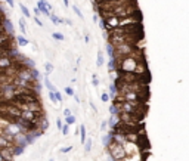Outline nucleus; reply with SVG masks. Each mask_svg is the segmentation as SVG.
<instances>
[{
	"label": "nucleus",
	"instance_id": "1",
	"mask_svg": "<svg viewBox=\"0 0 189 161\" xmlns=\"http://www.w3.org/2000/svg\"><path fill=\"white\" fill-rule=\"evenodd\" d=\"M115 59V71L117 73H136V74H148V65L145 61L144 52L134 53L124 58Z\"/></svg>",
	"mask_w": 189,
	"mask_h": 161
},
{
	"label": "nucleus",
	"instance_id": "2",
	"mask_svg": "<svg viewBox=\"0 0 189 161\" xmlns=\"http://www.w3.org/2000/svg\"><path fill=\"white\" fill-rule=\"evenodd\" d=\"M105 21V28L106 33L109 30L114 28H120V27H127V25H136V24H142V13L137 12L134 15L130 16H111V18H102Z\"/></svg>",
	"mask_w": 189,
	"mask_h": 161
},
{
	"label": "nucleus",
	"instance_id": "3",
	"mask_svg": "<svg viewBox=\"0 0 189 161\" xmlns=\"http://www.w3.org/2000/svg\"><path fill=\"white\" fill-rule=\"evenodd\" d=\"M118 106V111L123 114H130V116L144 118L145 114L148 111L146 104H133V102H126V101H120V102H114Z\"/></svg>",
	"mask_w": 189,
	"mask_h": 161
},
{
	"label": "nucleus",
	"instance_id": "4",
	"mask_svg": "<svg viewBox=\"0 0 189 161\" xmlns=\"http://www.w3.org/2000/svg\"><path fill=\"white\" fill-rule=\"evenodd\" d=\"M114 99L115 102L126 101L133 104H146V101L149 99V92H118Z\"/></svg>",
	"mask_w": 189,
	"mask_h": 161
},
{
	"label": "nucleus",
	"instance_id": "5",
	"mask_svg": "<svg viewBox=\"0 0 189 161\" xmlns=\"http://www.w3.org/2000/svg\"><path fill=\"white\" fill-rule=\"evenodd\" d=\"M106 149H108V155H109L114 161H121V160L126 158V155H127V154H126V149H124V145H121V144L111 142Z\"/></svg>",
	"mask_w": 189,
	"mask_h": 161
},
{
	"label": "nucleus",
	"instance_id": "6",
	"mask_svg": "<svg viewBox=\"0 0 189 161\" xmlns=\"http://www.w3.org/2000/svg\"><path fill=\"white\" fill-rule=\"evenodd\" d=\"M37 8L40 9L41 13H44L46 16H50V10H52V6L46 2V0H38L37 2Z\"/></svg>",
	"mask_w": 189,
	"mask_h": 161
},
{
	"label": "nucleus",
	"instance_id": "7",
	"mask_svg": "<svg viewBox=\"0 0 189 161\" xmlns=\"http://www.w3.org/2000/svg\"><path fill=\"white\" fill-rule=\"evenodd\" d=\"M3 28H5V33H8L9 36H12L13 34V25H12V22H10V19L9 18H3Z\"/></svg>",
	"mask_w": 189,
	"mask_h": 161
},
{
	"label": "nucleus",
	"instance_id": "8",
	"mask_svg": "<svg viewBox=\"0 0 189 161\" xmlns=\"http://www.w3.org/2000/svg\"><path fill=\"white\" fill-rule=\"evenodd\" d=\"M112 142V133L109 132L108 134H105L104 137H102V145L105 146V148H108L109 146V144Z\"/></svg>",
	"mask_w": 189,
	"mask_h": 161
},
{
	"label": "nucleus",
	"instance_id": "9",
	"mask_svg": "<svg viewBox=\"0 0 189 161\" xmlns=\"http://www.w3.org/2000/svg\"><path fill=\"white\" fill-rule=\"evenodd\" d=\"M118 121H120V120H118V116H111V117H109V120H108L106 123H108L109 129L112 130V129L117 126V123H118Z\"/></svg>",
	"mask_w": 189,
	"mask_h": 161
},
{
	"label": "nucleus",
	"instance_id": "10",
	"mask_svg": "<svg viewBox=\"0 0 189 161\" xmlns=\"http://www.w3.org/2000/svg\"><path fill=\"white\" fill-rule=\"evenodd\" d=\"M18 25H19V30L22 33V36H25L27 34V28H25V18H21L18 21Z\"/></svg>",
	"mask_w": 189,
	"mask_h": 161
},
{
	"label": "nucleus",
	"instance_id": "11",
	"mask_svg": "<svg viewBox=\"0 0 189 161\" xmlns=\"http://www.w3.org/2000/svg\"><path fill=\"white\" fill-rule=\"evenodd\" d=\"M49 18H50V21L53 22L55 25H61L62 22H64V19H61V18H59V16H56L55 13H50V16H49Z\"/></svg>",
	"mask_w": 189,
	"mask_h": 161
},
{
	"label": "nucleus",
	"instance_id": "12",
	"mask_svg": "<svg viewBox=\"0 0 189 161\" xmlns=\"http://www.w3.org/2000/svg\"><path fill=\"white\" fill-rule=\"evenodd\" d=\"M117 93H118V89H117V86H115L114 83H111V84H109V98H115V96H117Z\"/></svg>",
	"mask_w": 189,
	"mask_h": 161
},
{
	"label": "nucleus",
	"instance_id": "13",
	"mask_svg": "<svg viewBox=\"0 0 189 161\" xmlns=\"http://www.w3.org/2000/svg\"><path fill=\"white\" fill-rule=\"evenodd\" d=\"M86 132H87V130H86V126L81 124V126H80V137H81V141H80V142H81V144H84L86 139H87V137H86Z\"/></svg>",
	"mask_w": 189,
	"mask_h": 161
},
{
	"label": "nucleus",
	"instance_id": "14",
	"mask_svg": "<svg viewBox=\"0 0 189 161\" xmlns=\"http://www.w3.org/2000/svg\"><path fill=\"white\" fill-rule=\"evenodd\" d=\"M19 9L22 10V13H24V16H25V18H31V12H30V9L25 6V5H19Z\"/></svg>",
	"mask_w": 189,
	"mask_h": 161
},
{
	"label": "nucleus",
	"instance_id": "15",
	"mask_svg": "<svg viewBox=\"0 0 189 161\" xmlns=\"http://www.w3.org/2000/svg\"><path fill=\"white\" fill-rule=\"evenodd\" d=\"M16 43H18V46H27L30 41H28L25 37H24V36H18V37H16Z\"/></svg>",
	"mask_w": 189,
	"mask_h": 161
},
{
	"label": "nucleus",
	"instance_id": "16",
	"mask_svg": "<svg viewBox=\"0 0 189 161\" xmlns=\"http://www.w3.org/2000/svg\"><path fill=\"white\" fill-rule=\"evenodd\" d=\"M104 64H105V58H104V53H102V52L99 50V52H98V59H96V65H98V66L101 68V66H102Z\"/></svg>",
	"mask_w": 189,
	"mask_h": 161
},
{
	"label": "nucleus",
	"instance_id": "17",
	"mask_svg": "<svg viewBox=\"0 0 189 161\" xmlns=\"http://www.w3.org/2000/svg\"><path fill=\"white\" fill-rule=\"evenodd\" d=\"M44 84H46V87H47V89L52 90V92H55V90H56V89H55V86L52 84V81L49 80V77H47V74L44 76Z\"/></svg>",
	"mask_w": 189,
	"mask_h": 161
},
{
	"label": "nucleus",
	"instance_id": "18",
	"mask_svg": "<svg viewBox=\"0 0 189 161\" xmlns=\"http://www.w3.org/2000/svg\"><path fill=\"white\" fill-rule=\"evenodd\" d=\"M109 112H111V116H118V114H120V111H118V106H117L115 104L109 105Z\"/></svg>",
	"mask_w": 189,
	"mask_h": 161
},
{
	"label": "nucleus",
	"instance_id": "19",
	"mask_svg": "<svg viewBox=\"0 0 189 161\" xmlns=\"http://www.w3.org/2000/svg\"><path fill=\"white\" fill-rule=\"evenodd\" d=\"M106 53H108L109 59L115 58V55H114V48H112V44H109V43H108V46H106Z\"/></svg>",
	"mask_w": 189,
	"mask_h": 161
},
{
	"label": "nucleus",
	"instance_id": "20",
	"mask_svg": "<svg viewBox=\"0 0 189 161\" xmlns=\"http://www.w3.org/2000/svg\"><path fill=\"white\" fill-rule=\"evenodd\" d=\"M65 123L68 124V126H73L74 123H76V117L71 114V116H68V117H65Z\"/></svg>",
	"mask_w": 189,
	"mask_h": 161
},
{
	"label": "nucleus",
	"instance_id": "21",
	"mask_svg": "<svg viewBox=\"0 0 189 161\" xmlns=\"http://www.w3.org/2000/svg\"><path fill=\"white\" fill-rule=\"evenodd\" d=\"M90 149H92V139L89 137V139H86V142H84V151L90 152Z\"/></svg>",
	"mask_w": 189,
	"mask_h": 161
},
{
	"label": "nucleus",
	"instance_id": "22",
	"mask_svg": "<svg viewBox=\"0 0 189 161\" xmlns=\"http://www.w3.org/2000/svg\"><path fill=\"white\" fill-rule=\"evenodd\" d=\"M52 37H53L55 40H58V41L65 40V36H64V34H61V33H53V34H52Z\"/></svg>",
	"mask_w": 189,
	"mask_h": 161
},
{
	"label": "nucleus",
	"instance_id": "23",
	"mask_svg": "<svg viewBox=\"0 0 189 161\" xmlns=\"http://www.w3.org/2000/svg\"><path fill=\"white\" fill-rule=\"evenodd\" d=\"M44 68H46V74H49V73L53 71V65H52L50 62H46V64H44Z\"/></svg>",
	"mask_w": 189,
	"mask_h": 161
},
{
	"label": "nucleus",
	"instance_id": "24",
	"mask_svg": "<svg viewBox=\"0 0 189 161\" xmlns=\"http://www.w3.org/2000/svg\"><path fill=\"white\" fill-rule=\"evenodd\" d=\"M65 95H68V96H74V95H76V93H74V89L71 87V86L65 87Z\"/></svg>",
	"mask_w": 189,
	"mask_h": 161
},
{
	"label": "nucleus",
	"instance_id": "25",
	"mask_svg": "<svg viewBox=\"0 0 189 161\" xmlns=\"http://www.w3.org/2000/svg\"><path fill=\"white\" fill-rule=\"evenodd\" d=\"M92 84H93L94 87H98V86H99V78H98V74H93V77H92Z\"/></svg>",
	"mask_w": 189,
	"mask_h": 161
},
{
	"label": "nucleus",
	"instance_id": "26",
	"mask_svg": "<svg viewBox=\"0 0 189 161\" xmlns=\"http://www.w3.org/2000/svg\"><path fill=\"white\" fill-rule=\"evenodd\" d=\"M49 99H50L53 104H58V101H56V96H55V92H52V90H49Z\"/></svg>",
	"mask_w": 189,
	"mask_h": 161
},
{
	"label": "nucleus",
	"instance_id": "27",
	"mask_svg": "<svg viewBox=\"0 0 189 161\" xmlns=\"http://www.w3.org/2000/svg\"><path fill=\"white\" fill-rule=\"evenodd\" d=\"M61 132H62V134H65V136H66V134L69 133V126H68V124L65 123V126H62V129H61Z\"/></svg>",
	"mask_w": 189,
	"mask_h": 161
},
{
	"label": "nucleus",
	"instance_id": "28",
	"mask_svg": "<svg viewBox=\"0 0 189 161\" xmlns=\"http://www.w3.org/2000/svg\"><path fill=\"white\" fill-rule=\"evenodd\" d=\"M115 2V0H93V5H98V3H111Z\"/></svg>",
	"mask_w": 189,
	"mask_h": 161
},
{
	"label": "nucleus",
	"instance_id": "29",
	"mask_svg": "<svg viewBox=\"0 0 189 161\" xmlns=\"http://www.w3.org/2000/svg\"><path fill=\"white\" fill-rule=\"evenodd\" d=\"M101 99H102V102H109L111 98H109L108 93H102V95H101Z\"/></svg>",
	"mask_w": 189,
	"mask_h": 161
},
{
	"label": "nucleus",
	"instance_id": "30",
	"mask_svg": "<svg viewBox=\"0 0 189 161\" xmlns=\"http://www.w3.org/2000/svg\"><path fill=\"white\" fill-rule=\"evenodd\" d=\"M73 10H74V12H76V13H77V15H78V16L81 18V19L84 18V16H83V13H81V10H80V9H78L77 6H73Z\"/></svg>",
	"mask_w": 189,
	"mask_h": 161
},
{
	"label": "nucleus",
	"instance_id": "31",
	"mask_svg": "<svg viewBox=\"0 0 189 161\" xmlns=\"http://www.w3.org/2000/svg\"><path fill=\"white\" fill-rule=\"evenodd\" d=\"M55 96H56V101H58V102H62V93H59L58 90H55Z\"/></svg>",
	"mask_w": 189,
	"mask_h": 161
},
{
	"label": "nucleus",
	"instance_id": "32",
	"mask_svg": "<svg viewBox=\"0 0 189 161\" xmlns=\"http://www.w3.org/2000/svg\"><path fill=\"white\" fill-rule=\"evenodd\" d=\"M34 21H36V24H37L38 27H43V22L38 19V16H34Z\"/></svg>",
	"mask_w": 189,
	"mask_h": 161
},
{
	"label": "nucleus",
	"instance_id": "33",
	"mask_svg": "<svg viewBox=\"0 0 189 161\" xmlns=\"http://www.w3.org/2000/svg\"><path fill=\"white\" fill-rule=\"evenodd\" d=\"M71 149H73V146H65V148H61V152H68V151H71Z\"/></svg>",
	"mask_w": 189,
	"mask_h": 161
},
{
	"label": "nucleus",
	"instance_id": "34",
	"mask_svg": "<svg viewBox=\"0 0 189 161\" xmlns=\"http://www.w3.org/2000/svg\"><path fill=\"white\" fill-rule=\"evenodd\" d=\"M56 126H58V129H62V126H64V124H62V120H61V118H58V120H56Z\"/></svg>",
	"mask_w": 189,
	"mask_h": 161
},
{
	"label": "nucleus",
	"instance_id": "35",
	"mask_svg": "<svg viewBox=\"0 0 189 161\" xmlns=\"http://www.w3.org/2000/svg\"><path fill=\"white\" fill-rule=\"evenodd\" d=\"M64 116H65V117H68V116H71V111H69L68 108H65V109H64Z\"/></svg>",
	"mask_w": 189,
	"mask_h": 161
},
{
	"label": "nucleus",
	"instance_id": "36",
	"mask_svg": "<svg viewBox=\"0 0 189 161\" xmlns=\"http://www.w3.org/2000/svg\"><path fill=\"white\" fill-rule=\"evenodd\" d=\"M5 2H6V3H8V5L10 6V8H13V6H15V3H13V0H5Z\"/></svg>",
	"mask_w": 189,
	"mask_h": 161
},
{
	"label": "nucleus",
	"instance_id": "37",
	"mask_svg": "<svg viewBox=\"0 0 189 161\" xmlns=\"http://www.w3.org/2000/svg\"><path fill=\"white\" fill-rule=\"evenodd\" d=\"M106 126H108V123H106V121H102V124H101V130H105Z\"/></svg>",
	"mask_w": 189,
	"mask_h": 161
},
{
	"label": "nucleus",
	"instance_id": "38",
	"mask_svg": "<svg viewBox=\"0 0 189 161\" xmlns=\"http://www.w3.org/2000/svg\"><path fill=\"white\" fill-rule=\"evenodd\" d=\"M33 10H34V13H36V16H38V15H40V13H41V12H40V9H38V8H34V9H33Z\"/></svg>",
	"mask_w": 189,
	"mask_h": 161
},
{
	"label": "nucleus",
	"instance_id": "39",
	"mask_svg": "<svg viewBox=\"0 0 189 161\" xmlns=\"http://www.w3.org/2000/svg\"><path fill=\"white\" fill-rule=\"evenodd\" d=\"M93 21H94V22H98V21H99V16H98V13L93 16Z\"/></svg>",
	"mask_w": 189,
	"mask_h": 161
},
{
	"label": "nucleus",
	"instance_id": "40",
	"mask_svg": "<svg viewBox=\"0 0 189 161\" xmlns=\"http://www.w3.org/2000/svg\"><path fill=\"white\" fill-rule=\"evenodd\" d=\"M64 22H66V24H68V25H73V22H71V19H65Z\"/></svg>",
	"mask_w": 189,
	"mask_h": 161
},
{
	"label": "nucleus",
	"instance_id": "41",
	"mask_svg": "<svg viewBox=\"0 0 189 161\" xmlns=\"http://www.w3.org/2000/svg\"><path fill=\"white\" fill-rule=\"evenodd\" d=\"M74 99H76V102H77V104H80V98H78L77 95H74Z\"/></svg>",
	"mask_w": 189,
	"mask_h": 161
},
{
	"label": "nucleus",
	"instance_id": "42",
	"mask_svg": "<svg viewBox=\"0 0 189 161\" xmlns=\"http://www.w3.org/2000/svg\"><path fill=\"white\" fill-rule=\"evenodd\" d=\"M90 106H92V109H93L94 112H96V106H94V105H93V102H90Z\"/></svg>",
	"mask_w": 189,
	"mask_h": 161
},
{
	"label": "nucleus",
	"instance_id": "43",
	"mask_svg": "<svg viewBox=\"0 0 189 161\" xmlns=\"http://www.w3.org/2000/svg\"><path fill=\"white\" fill-rule=\"evenodd\" d=\"M84 41H86V43H89V36H87V34L84 36Z\"/></svg>",
	"mask_w": 189,
	"mask_h": 161
},
{
	"label": "nucleus",
	"instance_id": "44",
	"mask_svg": "<svg viewBox=\"0 0 189 161\" xmlns=\"http://www.w3.org/2000/svg\"><path fill=\"white\" fill-rule=\"evenodd\" d=\"M64 5H65V8H66V6L69 5V2H68V0H64Z\"/></svg>",
	"mask_w": 189,
	"mask_h": 161
},
{
	"label": "nucleus",
	"instance_id": "45",
	"mask_svg": "<svg viewBox=\"0 0 189 161\" xmlns=\"http://www.w3.org/2000/svg\"><path fill=\"white\" fill-rule=\"evenodd\" d=\"M49 161H55V160H53V158H50V160H49Z\"/></svg>",
	"mask_w": 189,
	"mask_h": 161
}]
</instances>
